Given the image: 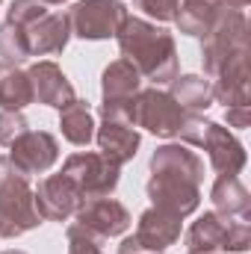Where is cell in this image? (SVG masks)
Wrapping results in <instances>:
<instances>
[{
  "label": "cell",
  "instance_id": "obj_1",
  "mask_svg": "<svg viewBox=\"0 0 251 254\" xmlns=\"http://www.w3.org/2000/svg\"><path fill=\"white\" fill-rule=\"evenodd\" d=\"M201 181H204V160L187 145L169 142L151 154V178L145 187L151 207L187 219L201 207Z\"/></svg>",
  "mask_w": 251,
  "mask_h": 254
},
{
  "label": "cell",
  "instance_id": "obj_2",
  "mask_svg": "<svg viewBox=\"0 0 251 254\" xmlns=\"http://www.w3.org/2000/svg\"><path fill=\"white\" fill-rule=\"evenodd\" d=\"M116 39H119L122 60H127L154 86L172 83L178 77V45L169 30H163L145 18L127 15Z\"/></svg>",
  "mask_w": 251,
  "mask_h": 254
},
{
  "label": "cell",
  "instance_id": "obj_3",
  "mask_svg": "<svg viewBox=\"0 0 251 254\" xmlns=\"http://www.w3.org/2000/svg\"><path fill=\"white\" fill-rule=\"evenodd\" d=\"M42 216L36 210V198L30 178L15 169L9 157H0V237L15 240L27 231H36Z\"/></svg>",
  "mask_w": 251,
  "mask_h": 254
},
{
  "label": "cell",
  "instance_id": "obj_4",
  "mask_svg": "<svg viewBox=\"0 0 251 254\" xmlns=\"http://www.w3.org/2000/svg\"><path fill=\"white\" fill-rule=\"evenodd\" d=\"M237 60H249V18L240 9H228L201 36V63L207 80Z\"/></svg>",
  "mask_w": 251,
  "mask_h": 254
},
{
  "label": "cell",
  "instance_id": "obj_5",
  "mask_svg": "<svg viewBox=\"0 0 251 254\" xmlns=\"http://www.w3.org/2000/svg\"><path fill=\"white\" fill-rule=\"evenodd\" d=\"M251 246V225L246 219H228L216 210L198 216L187 231L189 254H243Z\"/></svg>",
  "mask_w": 251,
  "mask_h": 254
},
{
  "label": "cell",
  "instance_id": "obj_6",
  "mask_svg": "<svg viewBox=\"0 0 251 254\" xmlns=\"http://www.w3.org/2000/svg\"><path fill=\"white\" fill-rule=\"evenodd\" d=\"M187 110L163 89H139V95L130 104V125L142 127L160 139H175L187 122Z\"/></svg>",
  "mask_w": 251,
  "mask_h": 254
},
{
  "label": "cell",
  "instance_id": "obj_7",
  "mask_svg": "<svg viewBox=\"0 0 251 254\" xmlns=\"http://www.w3.org/2000/svg\"><path fill=\"white\" fill-rule=\"evenodd\" d=\"M65 178L77 187V192L89 201V198H101V195H113L122 178V166L113 163L110 157H104L101 151H77L63 163Z\"/></svg>",
  "mask_w": 251,
  "mask_h": 254
},
{
  "label": "cell",
  "instance_id": "obj_8",
  "mask_svg": "<svg viewBox=\"0 0 251 254\" xmlns=\"http://www.w3.org/2000/svg\"><path fill=\"white\" fill-rule=\"evenodd\" d=\"M65 15L71 24V36L86 42H101L119 36L122 24L127 21V6L122 0H80Z\"/></svg>",
  "mask_w": 251,
  "mask_h": 254
},
{
  "label": "cell",
  "instance_id": "obj_9",
  "mask_svg": "<svg viewBox=\"0 0 251 254\" xmlns=\"http://www.w3.org/2000/svg\"><path fill=\"white\" fill-rule=\"evenodd\" d=\"M142 89V74L127 63L116 60L104 68L101 74V119H127L130 122V104Z\"/></svg>",
  "mask_w": 251,
  "mask_h": 254
},
{
  "label": "cell",
  "instance_id": "obj_10",
  "mask_svg": "<svg viewBox=\"0 0 251 254\" xmlns=\"http://www.w3.org/2000/svg\"><path fill=\"white\" fill-rule=\"evenodd\" d=\"M198 148L207 151L210 166H213L216 175L237 178V175L246 169V163H249V157H246V145H243L228 127H222L219 122H210V119L204 122L201 139H198Z\"/></svg>",
  "mask_w": 251,
  "mask_h": 254
},
{
  "label": "cell",
  "instance_id": "obj_11",
  "mask_svg": "<svg viewBox=\"0 0 251 254\" xmlns=\"http://www.w3.org/2000/svg\"><path fill=\"white\" fill-rule=\"evenodd\" d=\"M77 216V225L86 228L92 237L98 240H113V237H122L127 234V228L133 225L130 213L122 201L110 198V195H101V198H89L80 204V210L74 213Z\"/></svg>",
  "mask_w": 251,
  "mask_h": 254
},
{
  "label": "cell",
  "instance_id": "obj_12",
  "mask_svg": "<svg viewBox=\"0 0 251 254\" xmlns=\"http://www.w3.org/2000/svg\"><path fill=\"white\" fill-rule=\"evenodd\" d=\"M9 160L15 163L18 172L27 178L45 175L57 160H60V142L48 130H27L9 145Z\"/></svg>",
  "mask_w": 251,
  "mask_h": 254
},
{
  "label": "cell",
  "instance_id": "obj_13",
  "mask_svg": "<svg viewBox=\"0 0 251 254\" xmlns=\"http://www.w3.org/2000/svg\"><path fill=\"white\" fill-rule=\"evenodd\" d=\"M33 198H36V210H39L42 222H65L86 201L63 172L51 175V178H42L39 187L33 190Z\"/></svg>",
  "mask_w": 251,
  "mask_h": 254
},
{
  "label": "cell",
  "instance_id": "obj_14",
  "mask_svg": "<svg viewBox=\"0 0 251 254\" xmlns=\"http://www.w3.org/2000/svg\"><path fill=\"white\" fill-rule=\"evenodd\" d=\"M249 0H181L178 6V15H175V24L184 36L192 39H201L228 9H246Z\"/></svg>",
  "mask_w": 251,
  "mask_h": 254
},
{
  "label": "cell",
  "instance_id": "obj_15",
  "mask_svg": "<svg viewBox=\"0 0 251 254\" xmlns=\"http://www.w3.org/2000/svg\"><path fill=\"white\" fill-rule=\"evenodd\" d=\"M30 57H54L63 54L71 39V24L65 12H45L39 21L24 27Z\"/></svg>",
  "mask_w": 251,
  "mask_h": 254
},
{
  "label": "cell",
  "instance_id": "obj_16",
  "mask_svg": "<svg viewBox=\"0 0 251 254\" xmlns=\"http://www.w3.org/2000/svg\"><path fill=\"white\" fill-rule=\"evenodd\" d=\"M27 74H30V83H33V95H36V101L45 104V107L65 110V107L77 98L71 80L65 77V71L57 63H51V60H42V63L30 65Z\"/></svg>",
  "mask_w": 251,
  "mask_h": 254
},
{
  "label": "cell",
  "instance_id": "obj_17",
  "mask_svg": "<svg viewBox=\"0 0 251 254\" xmlns=\"http://www.w3.org/2000/svg\"><path fill=\"white\" fill-rule=\"evenodd\" d=\"M95 127H98L95 139H98V148H101L104 157H110L119 166H125L136 157V151L142 145V136L127 119H101V125Z\"/></svg>",
  "mask_w": 251,
  "mask_h": 254
},
{
  "label": "cell",
  "instance_id": "obj_18",
  "mask_svg": "<svg viewBox=\"0 0 251 254\" xmlns=\"http://www.w3.org/2000/svg\"><path fill=\"white\" fill-rule=\"evenodd\" d=\"M184 219L181 216H172L160 207H148L142 216H139V225H136V240L154 252H166L169 246H175L181 240V225Z\"/></svg>",
  "mask_w": 251,
  "mask_h": 254
},
{
  "label": "cell",
  "instance_id": "obj_19",
  "mask_svg": "<svg viewBox=\"0 0 251 254\" xmlns=\"http://www.w3.org/2000/svg\"><path fill=\"white\" fill-rule=\"evenodd\" d=\"M210 201L216 207L219 216H228V219H251V192L243 187L240 178H228V175H219L213 190H210Z\"/></svg>",
  "mask_w": 251,
  "mask_h": 254
},
{
  "label": "cell",
  "instance_id": "obj_20",
  "mask_svg": "<svg viewBox=\"0 0 251 254\" xmlns=\"http://www.w3.org/2000/svg\"><path fill=\"white\" fill-rule=\"evenodd\" d=\"M36 101L30 74L15 63H0V110L21 113Z\"/></svg>",
  "mask_w": 251,
  "mask_h": 254
},
{
  "label": "cell",
  "instance_id": "obj_21",
  "mask_svg": "<svg viewBox=\"0 0 251 254\" xmlns=\"http://www.w3.org/2000/svg\"><path fill=\"white\" fill-rule=\"evenodd\" d=\"M169 95H172L187 113L210 110L213 101H216V98H213V86H210V80L201 77V74H184V77H175Z\"/></svg>",
  "mask_w": 251,
  "mask_h": 254
},
{
  "label": "cell",
  "instance_id": "obj_22",
  "mask_svg": "<svg viewBox=\"0 0 251 254\" xmlns=\"http://www.w3.org/2000/svg\"><path fill=\"white\" fill-rule=\"evenodd\" d=\"M60 130H63V136L71 145L86 148L95 139V119H92L89 104L80 101V98H74L65 110H60Z\"/></svg>",
  "mask_w": 251,
  "mask_h": 254
},
{
  "label": "cell",
  "instance_id": "obj_23",
  "mask_svg": "<svg viewBox=\"0 0 251 254\" xmlns=\"http://www.w3.org/2000/svg\"><path fill=\"white\" fill-rule=\"evenodd\" d=\"M0 57H3V63L15 65L30 60V48H27V36H24L21 24H12V21L0 24Z\"/></svg>",
  "mask_w": 251,
  "mask_h": 254
},
{
  "label": "cell",
  "instance_id": "obj_24",
  "mask_svg": "<svg viewBox=\"0 0 251 254\" xmlns=\"http://www.w3.org/2000/svg\"><path fill=\"white\" fill-rule=\"evenodd\" d=\"M65 237H68V254H104V252H101L104 240L92 237V234H89L86 228H80L77 222H74V225H68Z\"/></svg>",
  "mask_w": 251,
  "mask_h": 254
},
{
  "label": "cell",
  "instance_id": "obj_25",
  "mask_svg": "<svg viewBox=\"0 0 251 254\" xmlns=\"http://www.w3.org/2000/svg\"><path fill=\"white\" fill-rule=\"evenodd\" d=\"M45 12H48V6H45L42 0H12V6H9V12H6V21L27 27V24H33V21H39Z\"/></svg>",
  "mask_w": 251,
  "mask_h": 254
},
{
  "label": "cell",
  "instance_id": "obj_26",
  "mask_svg": "<svg viewBox=\"0 0 251 254\" xmlns=\"http://www.w3.org/2000/svg\"><path fill=\"white\" fill-rule=\"evenodd\" d=\"M30 125H27V119L21 116V113H6V110H0V145H12L21 133H27Z\"/></svg>",
  "mask_w": 251,
  "mask_h": 254
},
{
  "label": "cell",
  "instance_id": "obj_27",
  "mask_svg": "<svg viewBox=\"0 0 251 254\" xmlns=\"http://www.w3.org/2000/svg\"><path fill=\"white\" fill-rule=\"evenodd\" d=\"M133 3L154 21H175L178 6H181V0H133Z\"/></svg>",
  "mask_w": 251,
  "mask_h": 254
},
{
  "label": "cell",
  "instance_id": "obj_28",
  "mask_svg": "<svg viewBox=\"0 0 251 254\" xmlns=\"http://www.w3.org/2000/svg\"><path fill=\"white\" fill-rule=\"evenodd\" d=\"M225 119H228L231 127L246 130V127L251 125V107H228V110H225Z\"/></svg>",
  "mask_w": 251,
  "mask_h": 254
},
{
  "label": "cell",
  "instance_id": "obj_29",
  "mask_svg": "<svg viewBox=\"0 0 251 254\" xmlns=\"http://www.w3.org/2000/svg\"><path fill=\"white\" fill-rule=\"evenodd\" d=\"M119 254H166V252H154V249L142 246L136 237H127V240H122V246H119Z\"/></svg>",
  "mask_w": 251,
  "mask_h": 254
},
{
  "label": "cell",
  "instance_id": "obj_30",
  "mask_svg": "<svg viewBox=\"0 0 251 254\" xmlns=\"http://www.w3.org/2000/svg\"><path fill=\"white\" fill-rule=\"evenodd\" d=\"M45 6H60V3H68V0H42Z\"/></svg>",
  "mask_w": 251,
  "mask_h": 254
},
{
  "label": "cell",
  "instance_id": "obj_31",
  "mask_svg": "<svg viewBox=\"0 0 251 254\" xmlns=\"http://www.w3.org/2000/svg\"><path fill=\"white\" fill-rule=\"evenodd\" d=\"M3 254H27V252H18V249H12V252H3Z\"/></svg>",
  "mask_w": 251,
  "mask_h": 254
},
{
  "label": "cell",
  "instance_id": "obj_32",
  "mask_svg": "<svg viewBox=\"0 0 251 254\" xmlns=\"http://www.w3.org/2000/svg\"><path fill=\"white\" fill-rule=\"evenodd\" d=\"M0 3H3V0H0Z\"/></svg>",
  "mask_w": 251,
  "mask_h": 254
}]
</instances>
